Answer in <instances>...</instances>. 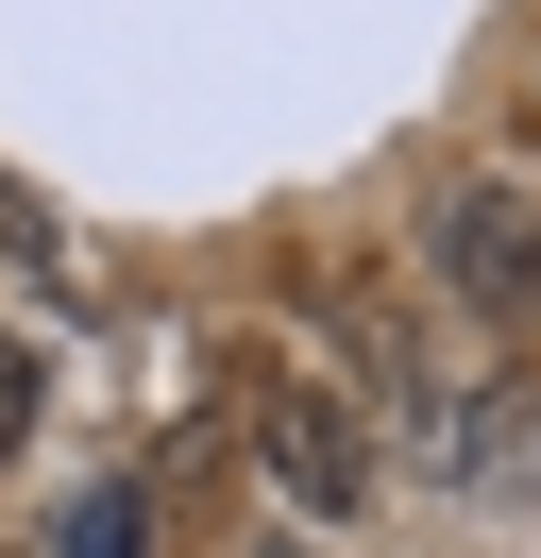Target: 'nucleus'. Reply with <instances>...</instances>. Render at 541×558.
Here are the masks:
<instances>
[{
    "label": "nucleus",
    "mask_w": 541,
    "mask_h": 558,
    "mask_svg": "<svg viewBox=\"0 0 541 558\" xmlns=\"http://www.w3.org/2000/svg\"><path fill=\"white\" fill-rule=\"evenodd\" d=\"M51 558H153V490H85L51 524Z\"/></svg>",
    "instance_id": "20e7f679"
},
{
    "label": "nucleus",
    "mask_w": 541,
    "mask_h": 558,
    "mask_svg": "<svg viewBox=\"0 0 541 558\" xmlns=\"http://www.w3.org/2000/svg\"><path fill=\"white\" fill-rule=\"evenodd\" d=\"M423 457L473 490V508H525V490H541V389H473V407H440Z\"/></svg>",
    "instance_id": "7ed1b4c3"
},
{
    "label": "nucleus",
    "mask_w": 541,
    "mask_h": 558,
    "mask_svg": "<svg viewBox=\"0 0 541 558\" xmlns=\"http://www.w3.org/2000/svg\"><path fill=\"white\" fill-rule=\"evenodd\" d=\"M254 558H322V542H254Z\"/></svg>",
    "instance_id": "423d86ee"
},
{
    "label": "nucleus",
    "mask_w": 541,
    "mask_h": 558,
    "mask_svg": "<svg viewBox=\"0 0 541 558\" xmlns=\"http://www.w3.org/2000/svg\"><path fill=\"white\" fill-rule=\"evenodd\" d=\"M423 254H440V288H457L473 322H541V204L507 170H457L423 204Z\"/></svg>",
    "instance_id": "f03ea898"
},
{
    "label": "nucleus",
    "mask_w": 541,
    "mask_h": 558,
    "mask_svg": "<svg viewBox=\"0 0 541 558\" xmlns=\"http://www.w3.org/2000/svg\"><path fill=\"white\" fill-rule=\"evenodd\" d=\"M254 474L288 490L304 524H356V508H372V423H356V389H322V373H254Z\"/></svg>",
    "instance_id": "f257e3e1"
},
{
    "label": "nucleus",
    "mask_w": 541,
    "mask_h": 558,
    "mask_svg": "<svg viewBox=\"0 0 541 558\" xmlns=\"http://www.w3.org/2000/svg\"><path fill=\"white\" fill-rule=\"evenodd\" d=\"M17 423H34V355L0 339V440H17Z\"/></svg>",
    "instance_id": "39448f33"
}]
</instances>
